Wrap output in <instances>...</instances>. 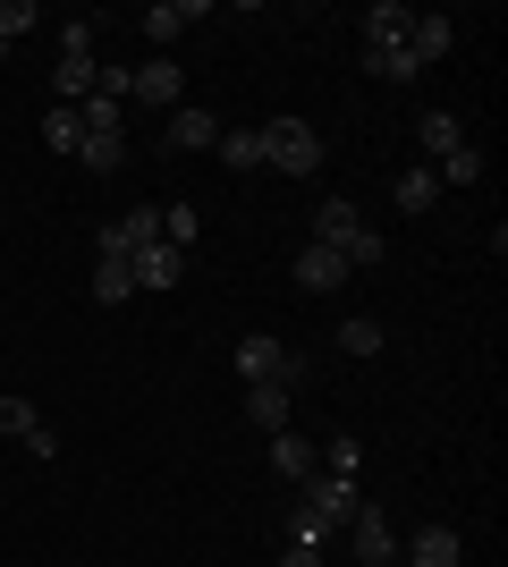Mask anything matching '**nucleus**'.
Here are the masks:
<instances>
[{
    "instance_id": "nucleus-1",
    "label": "nucleus",
    "mask_w": 508,
    "mask_h": 567,
    "mask_svg": "<svg viewBox=\"0 0 508 567\" xmlns=\"http://www.w3.org/2000/svg\"><path fill=\"white\" fill-rule=\"evenodd\" d=\"M314 246L348 255V271H373V262L390 255V237H382V229H364V213L348 204V195H331V204L314 213Z\"/></svg>"
},
{
    "instance_id": "nucleus-2",
    "label": "nucleus",
    "mask_w": 508,
    "mask_h": 567,
    "mask_svg": "<svg viewBox=\"0 0 508 567\" xmlns=\"http://www.w3.org/2000/svg\"><path fill=\"white\" fill-rule=\"evenodd\" d=\"M263 169L314 178V169H322V136H314V118H271V127H263Z\"/></svg>"
},
{
    "instance_id": "nucleus-3",
    "label": "nucleus",
    "mask_w": 508,
    "mask_h": 567,
    "mask_svg": "<svg viewBox=\"0 0 508 567\" xmlns=\"http://www.w3.org/2000/svg\"><path fill=\"white\" fill-rule=\"evenodd\" d=\"M238 373H246V390H297V355L271 331H255V339H238Z\"/></svg>"
},
{
    "instance_id": "nucleus-4",
    "label": "nucleus",
    "mask_w": 508,
    "mask_h": 567,
    "mask_svg": "<svg viewBox=\"0 0 508 567\" xmlns=\"http://www.w3.org/2000/svg\"><path fill=\"white\" fill-rule=\"evenodd\" d=\"M145 246H162V213H153V204H136V213H120L111 229L94 237V262H136Z\"/></svg>"
},
{
    "instance_id": "nucleus-5",
    "label": "nucleus",
    "mask_w": 508,
    "mask_h": 567,
    "mask_svg": "<svg viewBox=\"0 0 508 567\" xmlns=\"http://www.w3.org/2000/svg\"><path fill=\"white\" fill-rule=\"evenodd\" d=\"M127 102H145V111H178V102H187V69H178L169 51H153L145 69H136V85H127Z\"/></svg>"
},
{
    "instance_id": "nucleus-6",
    "label": "nucleus",
    "mask_w": 508,
    "mask_h": 567,
    "mask_svg": "<svg viewBox=\"0 0 508 567\" xmlns=\"http://www.w3.org/2000/svg\"><path fill=\"white\" fill-rule=\"evenodd\" d=\"M339 534H356V559H364V567L398 559V534H390V517H382V508H373V499H356V508H348V525H339Z\"/></svg>"
},
{
    "instance_id": "nucleus-7",
    "label": "nucleus",
    "mask_w": 508,
    "mask_h": 567,
    "mask_svg": "<svg viewBox=\"0 0 508 567\" xmlns=\"http://www.w3.org/2000/svg\"><path fill=\"white\" fill-rule=\"evenodd\" d=\"M0 432H9V441H25V450H34V457H60V432H43V415H34V399H18V390L0 399Z\"/></svg>"
},
{
    "instance_id": "nucleus-8",
    "label": "nucleus",
    "mask_w": 508,
    "mask_h": 567,
    "mask_svg": "<svg viewBox=\"0 0 508 567\" xmlns=\"http://www.w3.org/2000/svg\"><path fill=\"white\" fill-rule=\"evenodd\" d=\"M127 280H136V297H162V288L187 280V255H178V246H145V255L127 262Z\"/></svg>"
},
{
    "instance_id": "nucleus-9",
    "label": "nucleus",
    "mask_w": 508,
    "mask_h": 567,
    "mask_svg": "<svg viewBox=\"0 0 508 567\" xmlns=\"http://www.w3.org/2000/svg\"><path fill=\"white\" fill-rule=\"evenodd\" d=\"M356 271H348V255H331V246H297V288H314V297H331V288H348Z\"/></svg>"
},
{
    "instance_id": "nucleus-10",
    "label": "nucleus",
    "mask_w": 508,
    "mask_h": 567,
    "mask_svg": "<svg viewBox=\"0 0 508 567\" xmlns=\"http://www.w3.org/2000/svg\"><path fill=\"white\" fill-rule=\"evenodd\" d=\"M407 25H415L407 0H373V9H364V51H398V43H407Z\"/></svg>"
},
{
    "instance_id": "nucleus-11",
    "label": "nucleus",
    "mask_w": 508,
    "mask_h": 567,
    "mask_svg": "<svg viewBox=\"0 0 508 567\" xmlns=\"http://www.w3.org/2000/svg\"><path fill=\"white\" fill-rule=\"evenodd\" d=\"M169 144H178V153H212V144H220V118L204 111V102H178V111H169Z\"/></svg>"
},
{
    "instance_id": "nucleus-12",
    "label": "nucleus",
    "mask_w": 508,
    "mask_h": 567,
    "mask_svg": "<svg viewBox=\"0 0 508 567\" xmlns=\"http://www.w3.org/2000/svg\"><path fill=\"white\" fill-rule=\"evenodd\" d=\"M449 43H458V25H449V18H415V25H407V60H415V76L433 69V60H449Z\"/></svg>"
},
{
    "instance_id": "nucleus-13",
    "label": "nucleus",
    "mask_w": 508,
    "mask_h": 567,
    "mask_svg": "<svg viewBox=\"0 0 508 567\" xmlns=\"http://www.w3.org/2000/svg\"><path fill=\"white\" fill-rule=\"evenodd\" d=\"M195 18H204V0H162V9H145V43H153V51H169Z\"/></svg>"
},
{
    "instance_id": "nucleus-14",
    "label": "nucleus",
    "mask_w": 508,
    "mask_h": 567,
    "mask_svg": "<svg viewBox=\"0 0 508 567\" xmlns=\"http://www.w3.org/2000/svg\"><path fill=\"white\" fill-rule=\"evenodd\" d=\"M94 69H102V60H60V69H51V94H60V111H76V102L94 94Z\"/></svg>"
},
{
    "instance_id": "nucleus-15",
    "label": "nucleus",
    "mask_w": 508,
    "mask_h": 567,
    "mask_svg": "<svg viewBox=\"0 0 508 567\" xmlns=\"http://www.w3.org/2000/svg\"><path fill=\"white\" fill-rule=\"evenodd\" d=\"M271 466L289 474V483H305V474H314V441H305V432H271Z\"/></svg>"
},
{
    "instance_id": "nucleus-16",
    "label": "nucleus",
    "mask_w": 508,
    "mask_h": 567,
    "mask_svg": "<svg viewBox=\"0 0 508 567\" xmlns=\"http://www.w3.org/2000/svg\"><path fill=\"white\" fill-rule=\"evenodd\" d=\"M407 567H458V525H424Z\"/></svg>"
},
{
    "instance_id": "nucleus-17",
    "label": "nucleus",
    "mask_w": 508,
    "mask_h": 567,
    "mask_svg": "<svg viewBox=\"0 0 508 567\" xmlns=\"http://www.w3.org/2000/svg\"><path fill=\"white\" fill-rule=\"evenodd\" d=\"M220 162L229 169H263V127H220Z\"/></svg>"
},
{
    "instance_id": "nucleus-18",
    "label": "nucleus",
    "mask_w": 508,
    "mask_h": 567,
    "mask_svg": "<svg viewBox=\"0 0 508 567\" xmlns=\"http://www.w3.org/2000/svg\"><path fill=\"white\" fill-rule=\"evenodd\" d=\"M246 424L255 432H289V390H246Z\"/></svg>"
},
{
    "instance_id": "nucleus-19",
    "label": "nucleus",
    "mask_w": 508,
    "mask_h": 567,
    "mask_svg": "<svg viewBox=\"0 0 508 567\" xmlns=\"http://www.w3.org/2000/svg\"><path fill=\"white\" fill-rule=\"evenodd\" d=\"M433 204H440V178H433V162H415L398 178V213H433Z\"/></svg>"
},
{
    "instance_id": "nucleus-20",
    "label": "nucleus",
    "mask_w": 508,
    "mask_h": 567,
    "mask_svg": "<svg viewBox=\"0 0 508 567\" xmlns=\"http://www.w3.org/2000/svg\"><path fill=\"white\" fill-rule=\"evenodd\" d=\"M415 136H424V153L440 162V153H458V144H466V127H458V111H424V127H415Z\"/></svg>"
},
{
    "instance_id": "nucleus-21",
    "label": "nucleus",
    "mask_w": 508,
    "mask_h": 567,
    "mask_svg": "<svg viewBox=\"0 0 508 567\" xmlns=\"http://www.w3.org/2000/svg\"><path fill=\"white\" fill-rule=\"evenodd\" d=\"M339 348H348V355H382L390 331L373 322V313H348V322H339Z\"/></svg>"
},
{
    "instance_id": "nucleus-22",
    "label": "nucleus",
    "mask_w": 508,
    "mask_h": 567,
    "mask_svg": "<svg viewBox=\"0 0 508 567\" xmlns=\"http://www.w3.org/2000/svg\"><path fill=\"white\" fill-rule=\"evenodd\" d=\"M76 162L94 169V178H111V169H127V136H85V144H76Z\"/></svg>"
},
{
    "instance_id": "nucleus-23",
    "label": "nucleus",
    "mask_w": 508,
    "mask_h": 567,
    "mask_svg": "<svg viewBox=\"0 0 508 567\" xmlns=\"http://www.w3.org/2000/svg\"><path fill=\"white\" fill-rule=\"evenodd\" d=\"M195 237H204V213H195V204H169V213H162V246L195 255Z\"/></svg>"
},
{
    "instance_id": "nucleus-24",
    "label": "nucleus",
    "mask_w": 508,
    "mask_h": 567,
    "mask_svg": "<svg viewBox=\"0 0 508 567\" xmlns=\"http://www.w3.org/2000/svg\"><path fill=\"white\" fill-rule=\"evenodd\" d=\"M433 178H440V187H475V178H484V153L458 144V153H440V162H433Z\"/></svg>"
},
{
    "instance_id": "nucleus-25",
    "label": "nucleus",
    "mask_w": 508,
    "mask_h": 567,
    "mask_svg": "<svg viewBox=\"0 0 508 567\" xmlns=\"http://www.w3.org/2000/svg\"><path fill=\"white\" fill-rule=\"evenodd\" d=\"M43 144H51V153H76V144H85V118L51 102V111H43Z\"/></svg>"
},
{
    "instance_id": "nucleus-26",
    "label": "nucleus",
    "mask_w": 508,
    "mask_h": 567,
    "mask_svg": "<svg viewBox=\"0 0 508 567\" xmlns=\"http://www.w3.org/2000/svg\"><path fill=\"white\" fill-rule=\"evenodd\" d=\"M314 466H322V474H339V483H356V466H364V450H356V432H339L331 450H314Z\"/></svg>"
},
{
    "instance_id": "nucleus-27",
    "label": "nucleus",
    "mask_w": 508,
    "mask_h": 567,
    "mask_svg": "<svg viewBox=\"0 0 508 567\" xmlns=\"http://www.w3.org/2000/svg\"><path fill=\"white\" fill-rule=\"evenodd\" d=\"M136 280H127V262H94V306H127Z\"/></svg>"
},
{
    "instance_id": "nucleus-28",
    "label": "nucleus",
    "mask_w": 508,
    "mask_h": 567,
    "mask_svg": "<svg viewBox=\"0 0 508 567\" xmlns=\"http://www.w3.org/2000/svg\"><path fill=\"white\" fill-rule=\"evenodd\" d=\"M364 69H373V76H390V85H415V60H407V43H398V51H364Z\"/></svg>"
},
{
    "instance_id": "nucleus-29",
    "label": "nucleus",
    "mask_w": 508,
    "mask_h": 567,
    "mask_svg": "<svg viewBox=\"0 0 508 567\" xmlns=\"http://www.w3.org/2000/svg\"><path fill=\"white\" fill-rule=\"evenodd\" d=\"M25 25H43V9L34 0H0V43H18Z\"/></svg>"
},
{
    "instance_id": "nucleus-30",
    "label": "nucleus",
    "mask_w": 508,
    "mask_h": 567,
    "mask_svg": "<svg viewBox=\"0 0 508 567\" xmlns=\"http://www.w3.org/2000/svg\"><path fill=\"white\" fill-rule=\"evenodd\" d=\"M60 60H94V18L60 25Z\"/></svg>"
},
{
    "instance_id": "nucleus-31",
    "label": "nucleus",
    "mask_w": 508,
    "mask_h": 567,
    "mask_svg": "<svg viewBox=\"0 0 508 567\" xmlns=\"http://www.w3.org/2000/svg\"><path fill=\"white\" fill-rule=\"evenodd\" d=\"M127 85H136V69H94V94H111V102H127Z\"/></svg>"
},
{
    "instance_id": "nucleus-32",
    "label": "nucleus",
    "mask_w": 508,
    "mask_h": 567,
    "mask_svg": "<svg viewBox=\"0 0 508 567\" xmlns=\"http://www.w3.org/2000/svg\"><path fill=\"white\" fill-rule=\"evenodd\" d=\"M280 567H331V559H322V543H289V559H280Z\"/></svg>"
},
{
    "instance_id": "nucleus-33",
    "label": "nucleus",
    "mask_w": 508,
    "mask_h": 567,
    "mask_svg": "<svg viewBox=\"0 0 508 567\" xmlns=\"http://www.w3.org/2000/svg\"><path fill=\"white\" fill-rule=\"evenodd\" d=\"M382 567H407V559H382Z\"/></svg>"
}]
</instances>
